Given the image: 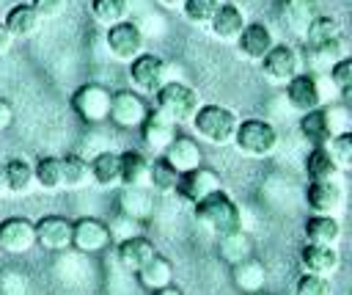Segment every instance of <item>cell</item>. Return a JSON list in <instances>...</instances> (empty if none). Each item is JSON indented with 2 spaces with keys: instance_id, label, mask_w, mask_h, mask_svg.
<instances>
[{
  "instance_id": "7",
  "label": "cell",
  "mask_w": 352,
  "mask_h": 295,
  "mask_svg": "<svg viewBox=\"0 0 352 295\" xmlns=\"http://www.w3.org/2000/svg\"><path fill=\"white\" fill-rule=\"evenodd\" d=\"M129 80L138 91H146V94H157L168 80H170V66L154 55V52H140L138 58L129 61Z\"/></svg>"
},
{
  "instance_id": "27",
  "label": "cell",
  "mask_w": 352,
  "mask_h": 295,
  "mask_svg": "<svg viewBox=\"0 0 352 295\" xmlns=\"http://www.w3.org/2000/svg\"><path fill=\"white\" fill-rule=\"evenodd\" d=\"M305 174L311 182H327V179H338L341 168L338 163L333 160L327 143L324 146H314L308 154H305Z\"/></svg>"
},
{
  "instance_id": "32",
  "label": "cell",
  "mask_w": 352,
  "mask_h": 295,
  "mask_svg": "<svg viewBox=\"0 0 352 295\" xmlns=\"http://www.w3.org/2000/svg\"><path fill=\"white\" fill-rule=\"evenodd\" d=\"M179 171L176 165L162 154L157 160H151V168H148V187H154L157 193H176V185H179Z\"/></svg>"
},
{
  "instance_id": "42",
  "label": "cell",
  "mask_w": 352,
  "mask_h": 295,
  "mask_svg": "<svg viewBox=\"0 0 352 295\" xmlns=\"http://www.w3.org/2000/svg\"><path fill=\"white\" fill-rule=\"evenodd\" d=\"M327 149H330L333 160L338 163V168H352V130H344V132L333 135Z\"/></svg>"
},
{
  "instance_id": "36",
  "label": "cell",
  "mask_w": 352,
  "mask_h": 295,
  "mask_svg": "<svg viewBox=\"0 0 352 295\" xmlns=\"http://www.w3.org/2000/svg\"><path fill=\"white\" fill-rule=\"evenodd\" d=\"M91 14L96 22L102 25H116L121 19H126L129 14V0H91Z\"/></svg>"
},
{
  "instance_id": "12",
  "label": "cell",
  "mask_w": 352,
  "mask_h": 295,
  "mask_svg": "<svg viewBox=\"0 0 352 295\" xmlns=\"http://www.w3.org/2000/svg\"><path fill=\"white\" fill-rule=\"evenodd\" d=\"M113 240L110 234V223L99 221V218H77L72 226V248L82 251V254H96L102 248H107V243Z\"/></svg>"
},
{
  "instance_id": "2",
  "label": "cell",
  "mask_w": 352,
  "mask_h": 295,
  "mask_svg": "<svg viewBox=\"0 0 352 295\" xmlns=\"http://www.w3.org/2000/svg\"><path fill=\"white\" fill-rule=\"evenodd\" d=\"M192 130L198 138L214 143V146H226V143H234V135H236V127H239V116L226 108V105H217V102H206L198 108V113L192 116Z\"/></svg>"
},
{
  "instance_id": "26",
  "label": "cell",
  "mask_w": 352,
  "mask_h": 295,
  "mask_svg": "<svg viewBox=\"0 0 352 295\" xmlns=\"http://www.w3.org/2000/svg\"><path fill=\"white\" fill-rule=\"evenodd\" d=\"M148 168H151V160L143 152H138V149L121 152V185L124 187H146Z\"/></svg>"
},
{
  "instance_id": "20",
  "label": "cell",
  "mask_w": 352,
  "mask_h": 295,
  "mask_svg": "<svg viewBox=\"0 0 352 295\" xmlns=\"http://www.w3.org/2000/svg\"><path fill=\"white\" fill-rule=\"evenodd\" d=\"M154 254H157L154 243H151L148 237H143V234H129V237L118 240V248H116L118 265H121L124 270H132V273H138Z\"/></svg>"
},
{
  "instance_id": "35",
  "label": "cell",
  "mask_w": 352,
  "mask_h": 295,
  "mask_svg": "<svg viewBox=\"0 0 352 295\" xmlns=\"http://www.w3.org/2000/svg\"><path fill=\"white\" fill-rule=\"evenodd\" d=\"M60 165H63V187H85L91 182V163L82 160L80 154H66L60 157Z\"/></svg>"
},
{
  "instance_id": "15",
  "label": "cell",
  "mask_w": 352,
  "mask_h": 295,
  "mask_svg": "<svg viewBox=\"0 0 352 295\" xmlns=\"http://www.w3.org/2000/svg\"><path fill=\"white\" fill-rule=\"evenodd\" d=\"M148 116V108L143 102L140 94L135 91H116L113 102H110V121L129 130V127H140L143 119Z\"/></svg>"
},
{
  "instance_id": "48",
  "label": "cell",
  "mask_w": 352,
  "mask_h": 295,
  "mask_svg": "<svg viewBox=\"0 0 352 295\" xmlns=\"http://www.w3.org/2000/svg\"><path fill=\"white\" fill-rule=\"evenodd\" d=\"M8 193V185H6V165L0 163V196Z\"/></svg>"
},
{
  "instance_id": "23",
  "label": "cell",
  "mask_w": 352,
  "mask_h": 295,
  "mask_svg": "<svg viewBox=\"0 0 352 295\" xmlns=\"http://www.w3.org/2000/svg\"><path fill=\"white\" fill-rule=\"evenodd\" d=\"M6 28L11 30V36L14 39H30V36H36L38 33V28H41V17H38V11L33 8V3H16V6H11V11L6 14Z\"/></svg>"
},
{
  "instance_id": "25",
  "label": "cell",
  "mask_w": 352,
  "mask_h": 295,
  "mask_svg": "<svg viewBox=\"0 0 352 295\" xmlns=\"http://www.w3.org/2000/svg\"><path fill=\"white\" fill-rule=\"evenodd\" d=\"M231 278H234L236 289H242V292L248 295V292H258V289H264L267 270H264V265H261L258 259L245 256V259H239V262L231 265Z\"/></svg>"
},
{
  "instance_id": "40",
  "label": "cell",
  "mask_w": 352,
  "mask_h": 295,
  "mask_svg": "<svg viewBox=\"0 0 352 295\" xmlns=\"http://www.w3.org/2000/svg\"><path fill=\"white\" fill-rule=\"evenodd\" d=\"M220 254H223V259H228L231 265L239 262V259H245V256H250V240H248V234H242V229H239V232H234V234L220 237Z\"/></svg>"
},
{
  "instance_id": "33",
  "label": "cell",
  "mask_w": 352,
  "mask_h": 295,
  "mask_svg": "<svg viewBox=\"0 0 352 295\" xmlns=\"http://www.w3.org/2000/svg\"><path fill=\"white\" fill-rule=\"evenodd\" d=\"M338 36H341V25H338V19H333V17H327V14H319V17L308 25V30L302 33L308 50L322 47V44H327V41H333V39H338Z\"/></svg>"
},
{
  "instance_id": "29",
  "label": "cell",
  "mask_w": 352,
  "mask_h": 295,
  "mask_svg": "<svg viewBox=\"0 0 352 295\" xmlns=\"http://www.w3.org/2000/svg\"><path fill=\"white\" fill-rule=\"evenodd\" d=\"M138 281L146 287V289H162L168 284H173V265L170 259H165L162 254H154L140 270H138Z\"/></svg>"
},
{
  "instance_id": "8",
  "label": "cell",
  "mask_w": 352,
  "mask_h": 295,
  "mask_svg": "<svg viewBox=\"0 0 352 295\" xmlns=\"http://www.w3.org/2000/svg\"><path fill=\"white\" fill-rule=\"evenodd\" d=\"M104 44H107V50H110V55H113L116 61L129 63L132 58H138V55L143 52L146 36H143V30H140L135 22L121 19V22H116V25L107 28Z\"/></svg>"
},
{
  "instance_id": "13",
  "label": "cell",
  "mask_w": 352,
  "mask_h": 295,
  "mask_svg": "<svg viewBox=\"0 0 352 295\" xmlns=\"http://www.w3.org/2000/svg\"><path fill=\"white\" fill-rule=\"evenodd\" d=\"M346 190L341 185V179H327V182H308L305 190V204L311 212L316 215H336L344 207Z\"/></svg>"
},
{
  "instance_id": "4",
  "label": "cell",
  "mask_w": 352,
  "mask_h": 295,
  "mask_svg": "<svg viewBox=\"0 0 352 295\" xmlns=\"http://www.w3.org/2000/svg\"><path fill=\"white\" fill-rule=\"evenodd\" d=\"M278 130L272 121L267 119H239L236 135H234V146L248 154V157H267L278 149Z\"/></svg>"
},
{
  "instance_id": "30",
  "label": "cell",
  "mask_w": 352,
  "mask_h": 295,
  "mask_svg": "<svg viewBox=\"0 0 352 295\" xmlns=\"http://www.w3.org/2000/svg\"><path fill=\"white\" fill-rule=\"evenodd\" d=\"M91 179L102 187L121 182V154L116 152H99L91 157Z\"/></svg>"
},
{
  "instance_id": "50",
  "label": "cell",
  "mask_w": 352,
  "mask_h": 295,
  "mask_svg": "<svg viewBox=\"0 0 352 295\" xmlns=\"http://www.w3.org/2000/svg\"><path fill=\"white\" fill-rule=\"evenodd\" d=\"M248 295H270V292H264V289H258V292H248Z\"/></svg>"
},
{
  "instance_id": "39",
  "label": "cell",
  "mask_w": 352,
  "mask_h": 295,
  "mask_svg": "<svg viewBox=\"0 0 352 295\" xmlns=\"http://www.w3.org/2000/svg\"><path fill=\"white\" fill-rule=\"evenodd\" d=\"M220 8V0H184L182 3V11L187 17V22L192 25H209L212 17L217 14Z\"/></svg>"
},
{
  "instance_id": "10",
  "label": "cell",
  "mask_w": 352,
  "mask_h": 295,
  "mask_svg": "<svg viewBox=\"0 0 352 295\" xmlns=\"http://www.w3.org/2000/svg\"><path fill=\"white\" fill-rule=\"evenodd\" d=\"M261 72L267 80L286 85L297 72H300V55L292 44H272V50L261 58Z\"/></svg>"
},
{
  "instance_id": "41",
  "label": "cell",
  "mask_w": 352,
  "mask_h": 295,
  "mask_svg": "<svg viewBox=\"0 0 352 295\" xmlns=\"http://www.w3.org/2000/svg\"><path fill=\"white\" fill-rule=\"evenodd\" d=\"M294 295H333V287H330V278L327 276H319V273H302L294 284Z\"/></svg>"
},
{
  "instance_id": "46",
  "label": "cell",
  "mask_w": 352,
  "mask_h": 295,
  "mask_svg": "<svg viewBox=\"0 0 352 295\" xmlns=\"http://www.w3.org/2000/svg\"><path fill=\"white\" fill-rule=\"evenodd\" d=\"M11 41H14L11 30L6 28V22H0V55H6V52L11 50Z\"/></svg>"
},
{
  "instance_id": "9",
  "label": "cell",
  "mask_w": 352,
  "mask_h": 295,
  "mask_svg": "<svg viewBox=\"0 0 352 295\" xmlns=\"http://www.w3.org/2000/svg\"><path fill=\"white\" fill-rule=\"evenodd\" d=\"M223 185H220V174L214 171V168H209V165H198V168H190V171H184L182 176H179V185H176V196L182 199V201H187V204H198L201 199H206L209 193H214V190H220Z\"/></svg>"
},
{
  "instance_id": "31",
  "label": "cell",
  "mask_w": 352,
  "mask_h": 295,
  "mask_svg": "<svg viewBox=\"0 0 352 295\" xmlns=\"http://www.w3.org/2000/svg\"><path fill=\"white\" fill-rule=\"evenodd\" d=\"M6 165V185H8V193L14 196H22L33 187L36 182V171H33V163L25 160V157H11Z\"/></svg>"
},
{
  "instance_id": "28",
  "label": "cell",
  "mask_w": 352,
  "mask_h": 295,
  "mask_svg": "<svg viewBox=\"0 0 352 295\" xmlns=\"http://www.w3.org/2000/svg\"><path fill=\"white\" fill-rule=\"evenodd\" d=\"M305 232V243H324V245H336L341 240V223L336 215H311L302 226Z\"/></svg>"
},
{
  "instance_id": "34",
  "label": "cell",
  "mask_w": 352,
  "mask_h": 295,
  "mask_svg": "<svg viewBox=\"0 0 352 295\" xmlns=\"http://www.w3.org/2000/svg\"><path fill=\"white\" fill-rule=\"evenodd\" d=\"M33 171H36V185H38V187H44V190H58V187H63V165H60V157L44 154V157L36 160Z\"/></svg>"
},
{
  "instance_id": "49",
  "label": "cell",
  "mask_w": 352,
  "mask_h": 295,
  "mask_svg": "<svg viewBox=\"0 0 352 295\" xmlns=\"http://www.w3.org/2000/svg\"><path fill=\"white\" fill-rule=\"evenodd\" d=\"M160 3H165V6H168V8H176V6H179V8H182V3H184V0H160Z\"/></svg>"
},
{
  "instance_id": "21",
  "label": "cell",
  "mask_w": 352,
  "mask_h": 295,
  "mask_svg": "<svg viewBox=\"0 0 352 295\" xmlns=\"http://www.w3.org/2000/svg\"><path fill=\"white\" fill-rule=\"evenodd\" d=\"M245 14H242V8L239 6H234V3H220V8H217V14L212 17V22H209V30L220 39V41H236L239 39V33L245 30Z\"/></svg>"
},
{
  "instance_id": "11",
  "label": "cell",
  "mask_w": 352,
  "mask_h": 295,
  "mask_svg": "<svg viewBox=\"0 0 352 295\" xmlns=\"http://www.w3.org/2000/svg\"><path fill=\"white\" fill-rule=\"evenodd\" d=\"M286 99L294 110L300 113H308L314 108L322 105L324 94H322V83H319V74L314 72H297L289 83H286Z\"/></svg>"
},
{
  "instance_id": "24",
  "label": "cell",
  "mask_w": 352,
  "mask_h": 295,
  "mask_svg": "<svg viewBox=\"0 0 352 295\" xmlns=\"http://www.w3.org/2000/svg\"><path fill=\"white\" fill-rule=\"evenodd\" d=\"M162 154L176 165L179 174H184V171H190V168H198V165L204 163L201 146H198L192 138H184V135H176V138L170 141V146H168Z\"/></svg>"
},
{
  "instance_id": "45",
  "label": "cell",
  "mask_w": 352,
  "mask_h": 295,
  "mask_svg": "<svg viewBox=\"0 0 352 295\" xmlns=\"http://www.w3.org/2000/svg\"><path fill=\"white\" fill-rule=\"evenodd\" d=\"M11 121H14V110L6 99H0V132H6L11 127Z\"/></svg>"
},
{
  "instance_id": "22",
  "label": "cell",
  "mask_w": 352,
  "mask_h": 295,
  "mask_svg": "<svg viewBox=\"0 0 352 295\" xmlns=\"http://www.w3.org/2000/svg\"><path fill=\"white\" fill-rule=\"evenodd\" d=\"M319 14H322V0H283L280 3V19L300 36L308 30V25Z\"/></svg>"
},
{
  "instance_id": "43",
  "label": "cell",
  "mask_w": 352,
  "mask_h": 295,
  "mask_svg": "<svg viewBox=\"0 0 352 295\" xmlns=\"http://www.w3.org/2000/svg\"><path fill=\"white\" fill-rule=\"evenodd\" d=\"M66 6H69V0H33V8L38 11L41 19H55V17H60V14L66 11Z\"/></svg>"
},
{
  "instance_id": "17",
  "label": "cell",
  "mask_w": 352,
  "mask_h": 295,
  "mask_svg": "<svg viewBox=\"0 0 352 295\" xmlns=\"http://www.w3.org/2000/svg\"><path fill=\"white\" fill-rule=\"evenodd\" d=\"M140 135H143V143L154 152H165L170 146V141L176 138V121L168 119L160 108L148 110V116L143 119L140 124Z\"/></svg>"
},
{
  "instance_id": "47",
  "label": "cell",
  "mask_w": 352,
  "mask_h": 295,
  "mask_svg": "<svg viewBox=\"0 0 352 295\" xmlns=\"http://www.w3.org/2000/svg\"><path fill=\"white\" fill-rule=\"evenodd\" d=\"M151 295H184L179 287H173V284H168V287H162V289H154Z\"/></svg>"
},
{
  "instance_id": "38",
  "label": "cell",
  "mask_w": 352,
  "mask_h": 295,
  "mask_svg": "<svg viewBox=\"0 0 352 295\" xmlns=\"http://www.w3.org/2000/svg\"><path fill=\"white\" fill-rule=\"evenodd\" d=\"M327 80L333 83L336 91H341L346 99H352V55H341L327 69Z\"/></svg>"
},
{
  "instance_id": "44",
  "label": "cell",
  "mask_w": 352,
  "mask_h": 295,
  "mask_svg": "<svg viewBox=\"0 0 352 295\" xmlns=\"http://www.w3.org/2000/svg\"><path fill=\"white\" fill-rule=\"evenodd\" d=\"M0 292L3 295H25V278L14 270H6L0 276Z\"/></svg>"
},
{
  "instance_id": "37",
  "label": "cell",
  "mask_w": 352,
  "mask_h": 295,
  "mask_svg": "<svg viewBox=\"0 0 352 295\" xmlns=\"http://www.w3.org/2000/svg\"><path fill=\"white\" fill-rule=\"evenodd\" d=\"M118 204H121V212L129 215V218H146L151 212V204H148V193L143 187H124L121 196H118Z\"/></svg>"
},
{
  "instance_id": "6",
  "label": "cell",
  "mask_w": 352,
  "mask_h": 295,
  "mask_svg": "<svg viewBox=\"0 0 352 295\" xmlns=\"http://www.w3.org/2000/svg\"><path fill=\"white\" fill-rule=\"evenodd\" d=\"M110 102H113V94L99 83H82L72 94V110L85 124H99L110 119Z\"/></svg>"
},
{
  "instance_id": "14",
  "label": "cell",
  "mask_w": 352,
  "mask_h": 295,
  "mask_svg": "<svg viewBox=\"0 0 352 295\" xmlns=\"http://www.w3.org/2000/svg\"><path fill=\"white\" fill-rule=\"evenodd\" d=\"M36 243V223L22 218V215H11L0 223V251L8 254H25L30 251Z\"/></svg>"
},
{
  "instance_id": "5",
  "label": "cell",
  "mask_w": 352,
  "mask_h": 295,
  "mask_svg": "<svg viewBox=\"0 0 352 295\" xmlns=\"http://www.w3.org/2000/svg\"><path fill=\"white\" fill-rule=\"evenodd\" d=\"M154 99H157V108H160L168 119H173L176 124L192 121V116H195L198 108H201L198 91H195L192 85L182 83V80H168V83L154 94Z\"/></svg>"
},
{
  "instance_id": "16",
  "label": "cell",
  "mask_w": 352,
  "mask_h": 295,
  "mask_svg": "<svg viewBox=\"0 0 352 295\" xmlns=\"http://www.w3.org/2000/svg\"><path fill=\"white\" fill-rule=\"evenodd\" d=\"M72 226L74 221L63 215H44L36 221V243L47 251H63L72 245Z\"/></svg>"
},
{
  "instance_id": "18",
  "label": "cell",
  "mask_w": 352,
  "mask_h": 295,
  "mask_svg": "<svg viewBox=\"0 0 352 295\" xmlns=\"http://www.w3.org/2000/svg\"><path fill=\"white\" fill-rule=\"evenodd\" d=\"M272 44H275L272 30H270L264 22H248L245 30H242L239 39H236L239 55L248 58V61H256V63H261V58L272 50Z\"/></svg>"
},
{
  "instance_id": "19",
  "label": "cell",
  "mask_w": 352,
  "mask_h": 295,
  "mask_svg": "<svg viewBox=\"0 0 352 295\" xmlns=\"http://www.w3.org/2000/svg\"><path fill=\"white\" fill-rule=\"evenodd\" d=\"M300 262L308 273H319V276H333L341 265V254L336 245H324V243H305L300 248Z\"/></svg>"
},
{
  "instance_id": "3",
  "label": "cell",
  "mask_w": 352,
  "mask_h": 295,
  "mask_svg": "<svg viewBox=\"0 0 352 295\" xmlns=\"http://www.w3.org/2000/svg\"><path fill=\"white\" fill-rule=\"evenodd\" d=\"M344 130H349V110L341 105H319L300 116V132L314 146L330 143V138Z\"/></svg>"
},
{
  "instance_id": "1",
  "label": "cell",
  "mask_w": 352,
  "mask_h": 295,
  "mask_svg": "<svg viewBox=\"0 0 352 295\" xmlns=\"http://www.w3.org/2000/svg\"><path fill=\"white\" fill-rule=\"evenodd\" d=\"M192 212H195L198 223H204L217 237H226V234H234L242 229V210L223 187L209 193L198 204H192Z\"/></svg>"
}]
</instances>
